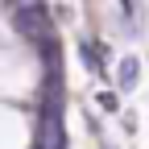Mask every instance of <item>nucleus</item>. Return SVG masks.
Segmentation results:
<instances>
[{
  "mask_svg": "<svg viewBox=\"0 0 149 149\" xmlns=\"http://www.w3.org/2000/svg\"><path fill=\"white\" fill-rule=\"evenodd\" d=\"M137 79H141V62H137V58H120L116 87H120V91H133V87H137Z\"/></svg>",
  "mask_w": 149,
  "mask_h": 149,
  "instance_id": "f03ea898",
  "label": "nucleus"
},
{
  "mask_svg": "<svg viewBox=\"0 0 149 149\" xmlns=\"http://www.w3.org/2000/svg\"><path fill=\"white\" fill-rule=\"evenodd\" d=\"M100 108H104V112H116V108H120V100L112 95V91H100Z\"/></svg>",
  "mask_w": 149,
  "mask_h": 149,
  "instance_id": "7ed1b4c3",
  "label": "nucleus"
},
{
  "mask_svg": "<svg viewBox=\"0 0 149 149\" xmlns=\"http://www.w3.org/2000/svg\"><path fill=\"white\" fill-rule=\"evenodd\" d=\"M13 29L21 33V37H29V42H42V37H50V13L37 4H21L13 13Z\"/></svg>",
  "mask_w": 149,
  "mask_h": 149,
  "instance_id": "f257e3e1",
  "label": "nucleus"
}]
</instances>
